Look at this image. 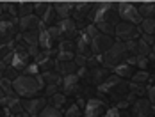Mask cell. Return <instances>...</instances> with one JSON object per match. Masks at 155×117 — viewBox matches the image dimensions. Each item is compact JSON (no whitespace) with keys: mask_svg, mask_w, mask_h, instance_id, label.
Listing matches in <instances>:
<instances>
[{"mask_svg":"<svg viewBox=\"0 0 155 117\" xmlns=\"http://www.w3.org/2000/svg\"><path fill=\"white\" fill-rule=\"evenodd\" d=\"M13 87L18 98H25V100H32L39 90L45 89V82H43V74H27L21 73L15 82Z\"/></svg>","mask_w":155,"mask_h":117,"instance_id":"cell-1","label":"cell"},{"mask_svg":"<svg viewBox=\"0 0 155 117\" xmlns=\"http://www.w3.org/2000/svg\"><path fill=\"white\" fill-rule=\"evenodd\" d=\"M127 89H128V85L123 82V78H120L118 74H110L102 85L96 87V90H98L100 94H107L109 98L114 100V101L121 103V100L125 98V94L128 92Z\"/></svg>","mask_w":155,"mask_h":117,"instance_id":"cell-2","label":"cell"},{"mask_svg":"<svg viewBox=\"0 0 155 117\" xmlns=\"http://www.w3.org/2000/svg\"><path fill=\"white\" fill-rule=\"evenodd\" d=\"M94 23L96 25H112L116 27L120 23V13H118V4L104 2L98 4L94 9Z\"/></svg>","mask_w":155,"mask_h":117,"instance_id":"cell-3","label":"cell"},{"mask_svg":"<svg viewBox=\"0 0 155 117\" xmlns=\"http://www.w3.org/2000/svg\"><path fill=\"white\" fill-rule=\"evenodd\" d=\"M127 57H128V48H127V43H121V41H118V43H114V46L109 50L107 53H104L102 57H96L100 62H102V66L104 68H116V66H120V64H123L127 62Z\"/></svg>","mask_w":155,"mask_h":117,"instance_id":"cell-4","label":"cell"},{"mask_svg":"<svg viewBox=\"0 0 155 117\" xmlns=\"http://www.w3.org/2000/svg\"><path fill=\"white\" fill-rule=\"evenodd\" d=\"M98 34H100V30H98L96 25H87L82 30V34L77 39V55H80L84 58L93 55V41Z\"/></svg>","mask_w":155,"mask_h":117,"instance_id":"cell-5","label":"cell"},{"mask_svg":"<svg viewBox=\"0 0 155 117\" xmlns=\"http://www.w3.org/2000/svg\"><path fill=\"white\" fill-rule=\"evenodd\" d=\"M61 30L57 25L50 27V29H41L39 30V50L47 55H52L55 50H59L57 41L61 39Z\"/></svg>","mask_w":155,"mask_h":117,"instance_id":"cell-6","label":"cell"},{"mask_svg":"<svg viewBox=\"0 0 155 117\" xmlns=\"http://www.w3.org/2000/svg\"><path fill=\"white\" fill-rule=\"evenodd\" d=\"M29 64H31V53H29V50H25V46H20V44L15 43V53L9 58V66L15 68L16 71H23L25 73V69L29 68Z\"/></svg>","mask_w":155,"mask_h":117,"instance_id":"cell-7","label":"cell"},{"mask_svg":"<svg viewBox=\"0 0 155 117\" xmlns=\"http://www.w3.org/2000/svg\"><path fill=\"white\" fill-rule=\"evenodd\" d=\"M118 13H120V18L123 21H128L132 25L143 23V16H141L139 9L134 4H130V2H120L118 4Z\"/></svg>","mask_w":155,"mask_h":117,"instance_id":"cell-8","label":"cell"},{"mask_svg":"<svg viewBox=\"0 0 155 117\" xmlns=\"http://www.w3.org/2000/svg\"><path fill=\"white\" fill-rule=\"evenodd\" d=\"M18 37V27L13 20H0V46L11 44Z\"/></svg>","mask_w":155,"mask_h":117,"instance_id":"cell-9","label":"cell"},{"mask_svg":"<svg viewBox=\"0 0 155 117\" xmlns=\"http://www.w3.org/2000/svg\"><path fill=\"white\" fill-rule=\"evenodd\" d=\"M114 36L121 41V43H128V41H136V37L139 36V30H137V25H132L128 21H120L116 25V32Z\"/></svg>","mask_w":155,"mask_h":117,"instance_id":"cell-10","label":"cell"},{"mask_svg":"<svg viewBox=\"0 0 155 117\" xmlns=\"http://www.w3.org/2000/svg\"><path fill=\"white\" fill-rule=\"evenodd\" d=\"M107 103L100 98H89L84 105V117H102L107 112Z\"/></svg>","mask_w":155,"mask_h":117,"instance_id":"cell-11","label":"cell"},{"mask_svg":"<svg viewBox=\"0 0 155 117\" xmlns=\"http://www.w3.org/2000/svg\"><path fill=\"white\" fill-rule=\"evenodd\" d=\"M112 46H114V39H112V36H107V34H102V32H100V34L94 37V41H93V55L102 57L104 53H107Z\"/></svg>","mask_w":155,"mask_h":117,"instance_id":"cell-12","label":"cell"},{"mask_svg":"<svg viewBox=\"0 0 155 117\" xmlns=\"http://www.w3.org/2000/svg\"><path fill=\"white\" fill-rule=\"evenodd\" d=\"M47 106H48L47 98H32V100H27V101L23 103L25 114L31 117H39Z\"/></svg>","mask_w":155,"mask_h":117,"instance_id":"cell-13","label":"cell"},{"mask_svg":"<svg viewBox=\"0 0 155 117\" xmlns=\"http://www.w3.org/2000/svg\"><path fill=\"white\" fill-rule=\"evenodd\" d=\"M18 27L23 30V34L25 32H39V30L43 29V21L36 14H31V16H27V18H20Z\"/></svg>","mask_w":155,"mask_h":117,"instance_id":"cell-14","label":"cell"},{"mask_svg":"<svg viewBox=\"0 0 155 117\" xmlns=\"http://www.w3.org/2000/svg\"><path fill=\"white\" fill-rule=\"evenodd\" d=\"M62 94L70 96V94H77L78 89H80V76L77 73L68 74V76H62Z\"/></svg>","mask_w":155,"mask_h":117,"instance_id":"cell-15","label":"cell"},{"mask_svg":"<svg viewBox=\"0 0 155 117\" xmlns=\"http://www.w3.org/2000/svg\"><path fill=\"white\" fill-rule=\"evenodd\" d=\"M153 112V106L150 100H136L134 103V115L136 117H152L150 114Z\"/></svg>","mask_w":155,"mask_h":117,"instance_id":"cell-16","label":"cell"},{"mask_svg":"<svg viewBox=\"0 0 155 117\" xmlns=\"http://www.w3.org/2000/svg\"><path fill=\"white\" fill-rule=\"evenodd\" d=\"M34 62L38 64V68H39V73L45 74V73H50L52 69H54V66H55V60L47 55V53H39L38 57L34 58Z\"/></svg>","mask_w":155,"mask_h":117,"instance_id":"cell-17","label":"cell"},{"mask_svg":"<svg viewBox=\"0 0 155 117\" xmlns=\"http://www.w3.org/2000/svg\"><path fill=\"white\" fill-rule=\"evenodd\" d=\"M59 30H61V36H66V37H73L75 32H77V23L68 18V20H59V23H55Z\"/></svg>","mask_w":155,"mask_h":117,"instance_id":"cell-18","label":"cell"},{"mask_svg":"<svg viewBox=\"0 0 155 117\" xmlns=\"http://www.w3.org/2000/svg\"><path fill=\"white\" fill-rule=\"evenodd\" d=\"M54 9H55V13H57V16L61 20H68L70 18V13L75 9V4L73 2H55L54 4Z\"/></svg>","mask_w":155,"mask_h":117,"instance_id":"cell-19","label":"cell"},{"mask_svg":"<svg viewBox=\"0 0 155 117\" xmlns=\"http://www.w3.org/2000/svg\"><path fill=\"white\" fill-rule=\"evenodd\" d=\"M112 71H114V74H118L120 78H132L136 74L134 73V64H130L128 60L123 62V64H120V66H116Z\"/></svg>","mask_w":155,"mask_h":117,"instance_id":"cell-20","label":"cell"},{"mask_svg":"<svg viewBox=\"0 0 155 117\" xmlns=\"http://www.w3.org/2000/svg\"><path fill=\"white\" fill-rule=\"evenodd\" d=\"M109 76V69L107 68H96V69H93L91 71V82H93L94 85L98 87V85H102L105 80H107Z\"/></svg>","mask_w":155,"mask_h":117,"instance_id":"cell-21","label":"cell"},{"mask_svg":"<svg viewBox=\"0 0 155 117\" xmlns=\"http://www.w3.org/2000/svg\"><path fill=\"white\" fill-rule=\"evenodd\" d=\"M50 7H52L50 2H36V4H34V13H36V16H38L39 20H43Z\"/></svg>","mask_w":155,"mask_h":117,"instance_id":"cell-22","label":"cell"},{"mask_svg":"<svg viewBox=\"0 0 155 117\" xmlns=\"http://www.w3.org/2000/svg\"><path fill=\"white\" fill-rule=\"evenodd\" d=\"M43 82H45V87H50V85H57L59 87V84H62V78L57 73L50 71V73L43 74Z\"/></svg>","mask_w":155,"mask_h":117,"instance_id":"cell-23","label":"cell"},{"mask_svg":"<svg viewBox=\"0 0 155 117\" xmlns=\"http://www.w3.org/2000/svg\"><path fill=\"white\" fill-rule=\"evenodd\" d=\"M50 101H52V105H50V106H54V108L61 110L62 106L66 105V94H62V92H57V94H54V96L50 98Z\"/></svg>","mask_w":155,"mask_h":117,"instance_id":"cell-24","label":"cell"},{"mask_svg":"<svg viewBox=\"0 0 155 117\" xmlns=\"http://www.w3.org/2000/svg\"><path fill=\"white\" fill-rule=\"evenodd\" d=\"M32 11H34V4H31V2H21V4H18V14H20V18L31 16Z\"/></svg>","mask_w":155,"mask_h":117,"instance_id":"cell-25","label":"cell"},{"mask_svg":"<svg viewBox=\"0 0 155 117\" xmlns=\"http://www.w3.org/2000/svg\"><path fill=\"white\" fill-rule=\"evenodd\" d=\"M94 4H91V2H78V4H75V13H77V16H86L87 14V11L89 9H93Z\"/></svg>","mask_w":155,"mask_h":117,"instance_id":"cell-26","label":"cell"},{"mask_svg":"<svg viewBox=\"0 0 155 117\" xmlns=\"http://www.w3.org/2000/svg\"><path fill=\"white\" fill-rule=\"evenodd\" d=\"M137 9H139L141 16H146V18H150V16H153V14H155V4H152V2L141 4Z\"/></svg>","mask_w":155,"mask_h":117,"instance_id":"cell-27","label":"cell"},{"mask_svg":"<svg viewBox=\"0 0 155 117\" xmlns=\"http://www.w3.org/2000/svg\"><path fill=\"white\" fill-rule=\"evenodd\" d=\"M143 34H146V36H153L155 37V20H152V18L143 20Z\"/></svg>","mask_w":155,"mask_h":117,"instance_id":"cell-28","label":"cell"},{"mask_svg":"<svg viewBox=\"0 0 155 117\" xmlns=\"http://www.w3.org/2000/svg\"><path fill=\"white\" fill-rule=\"evenodd\" d=\"M64 117H82V110H80V105L75 103V105H70Z\"/></svg>","mask_w":155,"mask_h":117,"instance_id":"cell-29","label":"cell"},{"mask_svg":"<svg viewBox=\"0 0 155 117\" xmlns=\"http://www.w3.org/2000/svg\"><path fill=\"white\" fill-rule=\"evenodd\" d=\"M148 78H150V74L146 73V71H137V73L132 76V84H137V85H141V84L148 82Z\"/></svg>","mask_w":155,"mask_h":117,"instance_id":"cell-30","label":"cell"},{"mask_svg":"<svg viewBox=\"0 0 155 117\" xmlns=\"http://www.w3.org/2000/svg\"><path fill=\"white\" fill-rule=\"evenodd\" d=\"M39 117H62V114H61V110H57V108H54V106L48 105Z\"/></svg>","mask_w":155,"mask_h":117,"instance_id":"cell-31","label":"cell"},{"mask_svg":"<svg viewBox=\"0 0 155 117\" xmlns=\"http://www.w3.org/2000/svg\"><path fill=\"white\" fill-rule=\"evenodd\" d=\"M105 117H127V115H125V112H121V108L110 106L107 112H105Z\"/></svg>","mask_w":155,"mask_h":117,"instance_id":"cell-32","label":"cell"},{"mask_svg":"<svg viewBox=\"0 0 155 117\" xmlns=\"http://www.w3.org/2000/svg\"><path fill=\"white\" fill-rule=\"evenodd\" d=\"M134 64L139 66L141 69H146V66H148V58L146 57H136L134 58Z\"/></svg>","mask_w":155,"mask_h":117,"instance_id":"cell-33","label":"cell"},{"mask_svg":"<svg viewBox=\"0 0 155 117\" xmlns=\"http://www.w3.org/2000/svg\"><path fill=\"white\" fill-rule=\"evenodd\" d=\"M148 100H150V103H152V106L155 108V85L148 87Z\"/></svg>","mask_w":155,"mask_h":117,"instance_id":"cell-34","label":"cell"},{"mask_svg":"<svg viewBox=\"0 0 155 117\" xmlns=\"http://www.w3.org/2000/svg\"><path fill=\"white\" fill-rule=\"evenodd\" d=\"M7 68H9V66H7L5 62H0V80L5 76V71H7Z\"/></svg>","mask_w":155,"mask_h":117,"instance_id":"cell-35","label":"cell"},{"mask_svg":"<svg viewBox=\"0 0 155 117\" xmlns=\"http://www.w3.org/2000/svg\"><path fill=\"white\" fill-rule=\"evenodd\" d=\"M4 9H5V5H4V4H0V14L4 13Z\"/></svg>","mask_w":155,"mask_h":117,"instance_id":"cell-36","label":"cell"},{"mask_svg":"<svg viewBox=\"0 0 155 117\" xmlns=\"http://www.w3.org/2000/svg\"><path fill=\"white\" fill-rule=\"evenodd\" d=\"M152 57L155 58V44H153V48H152Z\"/></svg>","mask_w":155,"mask_h":117,"instance_id":"cell-37","label":"cell"},{"mask_svg":"<svg viewBox=\"0 0 155 117\" xmlns=\"http://www.w3.org/2000/svg\"><path fill=\"white\" fill-rule=\"evenodd\" d=\"M0 106H2V105H0ZM0 117H4V115H2V110H0Z\"/></svg>","mask_w":155,"mask_h":117,"instance_id":"cell-38","label":"cell"},{"mask_svg":"<svg viewBox=\"0 0 155 117\" xmlns=\"http://www.w3.org/2000/svg\"><path fill=\"white\" fill-rule=\"evenodd\" d=\"M153 114H155V108H153Z\"/></svg>","mask_w":155,"mask_h":117,"instance_id":"cell-39","label":"cell"},{"mask_svg":"<svg viewBox=\"0 0 155 117\" xmlns=\"http://www.w3.org/2000/svg\"><path fill=\"white\" fill-rule=\"evenodd\" d=\"M152 117H153V115H152Z\"/></svg>","mask_w":155,"mask_h":117,"instance_id":"cell-40","label":"cell"}]
</instances>
